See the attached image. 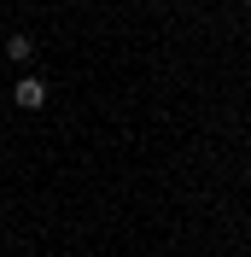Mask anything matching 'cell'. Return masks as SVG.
<instances>
[{
  "mask_svg": "<svg viewBox=\"0 0 251 257\" xmlns=\"http://www.w3.org/2000/svg\"><path fill=\"white\" fill-rule=\"evenodd\" d=\"M6 59H12V64H30L35 59V41H30V35H12V41H6Z\"/></svg>",
  "mask_w": 251,
  "mask_h": 257,
  "instance_id": "cell-2",
  "label": "cell"
},
{
  "mask_svg": "<svg viewBox=\"0 0 251 257\" xmlns=\"http://www.w3.org/2000/svg\"><path fill=\"white\" fill-rule=\"evenodd\" d=\"M12 99L24 105V111H41V105H47V82H41V76H24L12 88Z\"/></svg>",
  "mask_w": 251,
  "mask_h": 257,
  "instance_id": "cell-1",
  "label": "cell"
}]
</instances>
